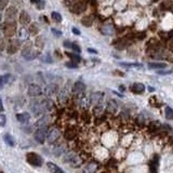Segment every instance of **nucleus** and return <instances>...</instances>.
I'll return each instance as SVG.
<instances>
[{"instance_id": "nucleus-1", "label": "nucleus", "mask_w": 173, "mask_h": 173, "mask_svg": "<svg viewBox=\"0 0 173 173\" xmlns=\"http://www.w3.org/2000/svg\"><path fill=\"white\" fill-rule=\"evenodd\" d=\"M52 106V102L50 100H33L29 103V108L30 111L34 114V116L38 117L40 115L44 114L48 109L51 108Z\"/></svg>"}, {"instance_id": "nucleus-2", "label": "nucleus", "mask_w": 173, "mask_h": 173, "mask_svg": "<svg viewBox=\"0 0 173 173\" xmlns=\"http://www.w3.org/2000/svg\"><path fill=\"white\" fill-rule=\"evenodd\" d=\"M64 161L66 163H69L72 167L74 168H79L82 163V160L79 156H77L75 152H65L64 155Z\"/></svg>"}, {"instance_id": "nucleus-3", "label": "nucleus", "mask_w": 173, "mask_h": 173, "mask_svg": "<svg viewBox=\"0 0 173 173\" xmlns=\"http://www.w3.org/2000/svg\"><path fill=\"white\" fill-rule=\"evenodd\" d=\"M26 161L33 167H41L42 163H43V160L40 157V155L34 152H29L26 154Z\"/></svg>"}, {"instance_id": "nucleus-4", "label": "nucleus", "mask_w": 173, "mask_h": 173, "mask_svg": "<svg viewBox=\"0 0 173 173\" xmlns=\"http://www.w3.org/2000/svg\"><path fill=\"white\" fill-rule=\"evenodd\" d=\"M61 136V132L59 130L57 129L56 127H51V128H48L46 130V141L50 143V144H53L59 139Z\"/></svg>"}, {"instance_id": "nucleus-5", "label": "nucleus", "mask_w": 173, "mask_h": 173, "mask_svg": "<svg viewBox=\"0 0 173 173\" xmlns=\"http://www.w3.org/2000/svg\"><path fill=\"white\" fill-rule=\"evenodd\" d=\"M27 94L30 98H36V96H40L42 94V89L40 85H36V83H30L27 89Z\"/></svg>"}, {"instance_id": "nucleus-6", "label": "nucleus", "mask_w": 173, "mask_h": 173, "mask_svg": "<svg viewBox=\"0 0 173 173\" xmlns=\"http://www.w3.org/2000/svg\"><path fill=\"white\" fill-rule=\"evenodd\" d=\"M46 130L48 127H41V128H37L36 132H35V139L39 144H43L44 141H46Z\"/></svg>"}, {"instance_id": "nucleus-7", "label": "nucleus", "mask_w": 173, "mask_h": 173, "mask_svg": "<svg viewBox=\"0 0 173 173\" xmlns=\"http://www.w3.org/2000/svg\"><path fill=\"white\" fill-rule=\"evenodd\" d=\"M15 25H14V23H11V22H7L2 27V33L5 37H13L15 34Z\"/></svg>"}, {"instance_id": "nucleus-8", "label": "nucleus", "mask_w": 173, "mask_h": 173, "mask_svg": "<svg viewBox=\"0 0 173 173\" xmlns=\"http://www.w3.org/2000/svg\"><path fill=\"white\" fill-rule=\"evenodd\" d=\"M22 55H23L26 59H33L37 56L36 53L33 52V50H31V44L30 43L24 46V48L22 49Z\"/></svg>"}, {"instance_id": "nucleus-9", "label": "nucleus", "mask_w": 173, "mask_h": 173, "mask_svg": "<svg viewBox=\"0 0 173 173\" xmlns=\"http://www.w3.org/2000/svg\"><path fill=\"white\" fill-rule=\"evenodd\" d=\"M85 85L82 82V81H77V82L74 83L72 85V94H75V95H80L85 92Z\"/></svg>"}, {"instance_id": "nucleus-10", "label": "nucleus", "mask_w": 173, "mask_h": 173, "mask_svg": "<svg viewBox=\"0 0 173 173\" xmlns=\"http://www.w3.org/2000/svg\"><path fill=\"white\" fill-rule=\"evenodd\" d=\"M16 15H18V10H16L14 7H10V8L7 9V11H5V20H7V22H12L16 18Z\"/></svg>"}, {"instance_id": "nucleus-11", "label": "nucleus", "mask_w": 173, "mask_h": 173, "mask_svg": "<svg viewBox=\"0 0 173 173\" xmlns=\"http://www.w3.org/2000/svg\"><path fill=\"white\" fill-rule=\"evenodd\" d=\"M20 50V41H18V39H13L11 40L10 44L8 46V52L10 54H13V53H15Z\"/></svg>"}, {"instance_id": "nucleus-12", "label": "nucleus", "mask_w": 173, "mask_h": 173, "mask_svg": "<svg viewBox=\"0 0 173 173\" xmlns=\"http://www.w3.org/2000/svg\"><path fill=\"white\" fill-rule=\"evenodd\" d=\"M101 33L105 36H113L115 33V29H114V26L111 25V24H105L101 27Z\"/></svg>"}, {"instance_id": "nucleus-13", "label": "nucleus", "mask_w": 173, "mask_h": 173, "mask_svg": "<svg viewBox=\"0 0 173 173\" xmlns=\"http://www.w3.org/2000/svg\"><path fill=\"white\" fill-rule=\"evenodd\" d=\"M18 21H20V23L23 26L28 25L30 23V16H29V14L26 11H22L20 13V16H18Z\"/></svg>"}, {"instance_id": "nucleus-14", "label": "nucleus", "mask_w": 173, "mask_h": 173, "mask_svg": "<svg viewBox=\"0 0 173 173\" xmlns=\"http://www.w3.org/2000/svg\"><path fill=\"white\" fill-rule=\"evenodd\" d=\"M104 94L102 92H94L90 95V102L91 104H100L103 98Z\"/></svg>"}, {"instance_id": "nucleus-15", "label": "nucleus", "mask_w": 173, "mask_h": 173, "mask_svg": "<svg viewBox=\"0 0 173 173\" xmlns=\"http://www.w3.org/2000/svg\"><path fill=\"white\" fill-rule=\"evenodd\" d=\"M87 9V5H85L83 1H79V2H76L75 5H72V12L74 13H77V14H79V13L83 12V11Z\"/></svg>"}, {"instance_id": "nucleus-16", "label": "nucleus", "mask_w": 173, "mask_h": 173, "mask_svg": "<svg viewBox=\"0 0 173 173\" xmlns=\"http://www.w3.org/2000/svg\"><path fill=\"white\" fill-rule=\"evenodd\" d=\"M65 152H66V147H65V145L56 144L54 147H53V155L56 156V157L61 156L62 154H65Z\"/></svg>"}, {"instance_id": "nucleus-17", "label": "nucleus", "mask_w": 173, "mask_h": 173, "mask_svg": "<svg viewBox=\"0 0 173 173\" xmlns=\"http://www.w3.org/2000/svg\"><path fill=\"white\" fill-rule=\"evenodd\" d=\"M16 119H18V122H21V123L25 124L29 121V119H30V115L28 113H21V114H18L16 115Z\"/></svg>"}, {"instance_id": "nucleus-18", "label": "nucleus", "mask_w": 173, "mask_h": 173, "mask_svg": "<svg viewBox=\"0 0 173 173\" xmlns=\"http://www.w3.org/2000/svg\"><path fill=\"white\" fill-rule=\"evenodd\" d=\"M56 92H57V85H54V83H51V85H46V89H44V93H46V95L48 96L53 95V94Z\"/></svg>"}, {"instance_id": "nucleus-19", "label": "nucleus", "mask_w": 173, "mask_h": 173, "mask_svg": "<svg viewBox=\"0 0 173 173\" xmlns=\"http://www.w3.org/2000/svg\"><path fill=\"white\" fill-rule=\"evenodd\" d=\"M46 167H48V170L51 173H65L62 169L59 168V165H56L53 162H48L46 163Z\"/></svg>"}, {"instance_id": "nucleus-20", "label": "nucleus", "mask_w": 173, "mask_h": 173, "mask_svg": "<svg viewBox=\"0 0 173 173\" xmlns=\"http://www.w3.org/2000/svg\"><path fill=\"white\" fill-rule=\"evenodd\" d=\"M107 109H108L109 113L115 114L118 111V103L115 100H109L108 103H107Z\"/></svg>"}, {"instance_id": "nucleus-21", "label": "nucleus", "mask_w": 173, "mask_h": 173, "mask_svg": "<svg viewBox=\"0 0 173 173\" xmlns=\"http://www.w3.org/2000/svg\"><path fill=\"white\" fill-rule=\"evenodd\" d=\"M132 91L136 93V94H141V93H143L145 91V85L141 82H135L132 85Z\"/></svg>"}, {"instance_id": "nucleus-22", "label": "nucleus", "mask_w": 173, "mask_h": 173, "mask_svg": "<svg viewBox=\"0 0 173 173\" xmlns=\"http://www.w3.org/2000/svg\"><path fill=\"white\" fill-rule=\"evenodd\" d=\"M12 79V76L10 74H5V75L0 76V89H2L7 83H9Z\"/></svg>"}, {"instance_id": "nucleus-23", "label": "nucleus", "mask_w": 173, "mask_h": 173, "mask_svg": "<svg viewBox=\"0 0 173 173\" xmlns=\"http://www.w3.org/2000/svg\"><path fill=\"white\" fill-rule=\"evenodd\" d=\"M165 67H167L165 63H148L149 69H163Z\"/></svg>"}, {"instance_id": "nucleus-24", "label": "nucleus", "mask_w": 173, "mask_h": 173, "mask_svg": "<svg viewBox=\"0 0 173 173\" xmlns=\"http://www.w3.org/2000/svg\"><path fill=\"white\" fill-rule=\"evenodd\" d=\"M49 124V118L48 117H42V118H39L36 121V126L37 128H41V127H48Z\"/></svg>"}, {"instance_id": "nucleus-25", "label": "nucleus", "mask_w": 173, "mask_h": 173, "mask_svg": "<svg viewBox=\"0 0 173 173\" xmlns=\"http://www.w3.org/2000/svg\"><path fill=\"white\" fill-rule=\"evenodd\" d=\"M3 139H5V144L8 145V146H14V145H15V139H14V137H13L12 135L9 134V133L5 134Z\"/></svg>"}, {"instance_id": "nucleus-26", "label": "nucleus", "mask_w": 173, "mask_h": 173, "mask_svg": "<svg viewBox=\"0 0 173 173\" xmlns=\"http://www.w3.org/2000/svg\"><path fill=\"white\" fill-rule=\"evenodd\" d=\"M91 105V102H90V98L88 96H83V98H80V106L82 108H88L89 106Z\"/></svg>"}, {"instance_id": "nucleus-27", "label": "nucleus", "mask_w": 173, "mask_h": 173, "mask_svg": "<svg viewBox=\"0 0 173 173\" xmlns=\"http://www.w3.org/2000/svg\"><path fill=\"white\" fill-rule=\"evenodd\" d=\"M29 36V31L28 29H26L25 27H22V28H20V30H18V37L21 39H27Z\"/></svg>"}, {"instance_id": "nucleus-28", "label": "nucleus", "mask_w": 173, "mask_h": 173, "mask_svg": "<svg viewBox=\"0 0 173 173\" xmlns=\"http://www.w3.org/2000/svg\"><path fill=\"white\" fill-rule=\"evenodd\" d=\"M81 23H82V25L87 26V27H89V26H91L93 24V16L92 15H87L85 16V18L81 20Z\"/></svg>"}, {"instance_id": "nucleus-29", "label": "nucleus", "mask_w": 173, "mask_h": 173, "mask_svg": "<svg viewBox=\"0 0 173 173\" xmlns=\"http://www.w3.org/2000/svg\"><path fill=\"white\" fill-rule=\"evenodd\" d=\"M93 111H94V115H95V116H101L104 111V106L102 105L101 103L96 104L95 107H94V109H93Z\"/></svg>"}, {"instance_id": "nucleus-30", "label": "nucleus", "mask_w": 173, "mask_h": 173, "mask_svg": "<svg viewBox=\"0 0 173 173\" xmlns=\"http://www.w3.org/2000/svg\"><path fill=\"white\" fill-rule=\"evenodd\" d=\"M119 65L122 67H142V65L139 64V63H119Z\"/></svg>"}, {"instance_id": "nucleus-31", "label": "nucleus", "mask_w": 173, "mask_h": 173, "mask_svg": "<svg viewBox=\"0 0 173 173\" xmlns=\"http://www.w3.org/2000/svg\"><path fill=\"white\" fill-rule=\"evenodd\" d=\"M67 54L68 57H70L72 59V62H75V63H79L81 61V57L80 55H78V54H75V53H66Z\"/></svg>"}, {"instance_id": "nucleus-32", "label": "nucleus", "mask_w": 173, "mask_h": 173, "mask_svg": "<svg viewBox=\"0 0 173 173\" xmlns=\"http://www.w3.org/2000/svg\"><path fill=\"white\" fill-rule=\"evenodd\" d=\"M67 95H68V92H67V89L65 88L63 89L62 91H61V93L59 94V98L61 102H64L66 98H67Z\"/></svg>"}, {"instance_id": "nucleus-33", "label": "nucleus", "mask_w": 173, "mask_h": 173, "mask_svg": "<svg viewBox=\"0 0 173 173\" xmlns=\"http://www.w3.org/2000/svg\"><path fill=\"white\" fill-rule=\"evenodd\" d=\"M165 117L170 120H173V109L169 106H167L165 109Z\"/></svg>"}, {"instance_id": "nucleus-34", "label": "nucleus", "mask_w": 173, "mask_h": 173, "mask_svg": "<svg viewBox=\"0 0 173 173\" xmlns=\"http://www.w3.org/2000/svg\"><path fill=\"white\" fill-rule=\"evenodd\" d=\"M51 18H52V20H53L54 22H56V23L62 22V15H61L59 12H52Z\"/></svg>"}, {"instance_id": "nucleus-35", "label": "nucleus", "mask_w": 173, "mask_h": 173, "mask_svg": "<svg viewBox=\"0 0 173 173\" xmlns=\"http://www.w3.org/2000/svg\"><path fill=\"white\" fill-rule=\"evenodd\" d=\"M157 169H158V160H154L152 159V162H150V171L152 173H156L157 172Z\"/></svg>"}, {"instance_id": "nucleus-36", "label": "nucleus", "mask_w": 173, "mask_h": 173, "mask_svg": "<svg viewBox=\"0 0 173 173\" xmlns=\"http://www.w3.org/2000/svg\"><path fill=\"white\" fill-rule=\"evenodd\" d=\"M36 28H38V27H37V25H36V24H31V25L29 26V28H28L29 34L36 35L37 33H38V30H36Z\"/></svg>"}, {"instance_id": "nucleus-37", "label": "nucleus", "mask_w": 173, "mask_h": 173, "mask_svg": "<svg viewBox=\"0 0 173 173\" xmlns=\"http://www.w3.org/2000/svg\"><path fill=\"white\" fill-rule=\"evenodd\" d=\"M9 5V0H0V11H3Z\"/></svg>"}, {"instance_id": "nucleus-38", "label": "nucleus", "mask_w": 173, "mask_h": 173, "mask_svg": "<svg viewBox=\"0 0 173 173\" xmlns=\"http://www.w3.org/2000/svg\"><path fill=\"white\" fill-rule=\"evenodd\" d=\"M129 42H127V41H124V42H119L118 44H117V49H120V50H122V49H126V48H128L129 46Z\"/></svg>"}, {"instance_id": "nucleus-39", "label": "nucleus", "mask_w": 173, "mask_h": 173, "mask_svg": "<svg viewBox=\"0 0 173 173\" xmlns=\"http://www.w3.org/2000/svg\"><path fill=\"white\" fill-rule=\"evenodd\" d=\"M65 137H66L67 139H72L75 137V133H74L72 130H68V131L65 132Z\"/></svg>"}, {"instance_id": "nucleus-40", "label": "nucleus", "mask_w": 173, "mask_h": 173, "mask_svg": "<svg viewBox=\"0 0 173 173\" xmlns=\"http://www.w3.org/2000/svg\"><path fill=\"white\" fill-rule=\"evenodd\" d=\"M96 168H98V165L93 162V163H90V165H89L88 167H87V170H88L89 172H94Z\"/></svg>"}, {"instance_id": "nucleus-41", "label": "nucleus", "mask_w": 173, "mask_h": 173, "mask_svg": "<svg viewBox=\"0 0 173 173\" xmlns=\"http://www.w3.org/2000/svg\"><path fill=\"white\" fill-rule=\"evenodd\" d=\"M36 44L39 46V48H42V46H43V39H42L40 36L36 38Z\"/></svg>"}, {"instance_id": "nucleus-42", "label": "nucleus", "mask_w": 173, "mask_h": 173, "mask_svg": "<svg viewBox=\"0 0 173 173\" xmlns=\"http://www.w3.org/2000/svg\"><path fill=\"white\" fill-rule=\"evenodd\" d=\"M41 61L46 63H52V57L50 56V54H46L43 57H41Z\"/></svg>"}, {"instance_id": "nucleus-43", "label": "nucleus", "mask_w": 173, "mask_h": 173, "mask_svg": "<svg viewBox=\"0 0 173 173\" xmlns=\"http://www.w3.org/2000/svg\"><path fill=\"white\" fill-rule=\"evenodd\" d=\"M5 122H7V118H5V115H0V127H5Z\"/></svg>"}, {"instance_id": "nucleus-44", "label": "nucleus", "mask_w": 173, "mask_h": 173, "mask_svg": "<svg viewBox=\"0 0 173 173\" xmlns=\"http://www.w3.org/2000/svg\"><path fill=\"white\" fill-rule=\"evenodd\" d=\"M66 67H68V68H77L78 67V65H77V63H75V62H67L66 63Z\"/></svg>"}, {"instance_id": "nucleus-45", "label": "nucleus", "mask_w": 173, "mask_h": 173, "mask_svg": "<svg viewBox=\"0 0 173 173\" xmlns=\"http://www.w3.org/2000/svg\"><path fill=\"white\" fill-rule=\"evenodd\" d=\"M72 49L74 50V51H75L76 53H80V52H81L80 46H78L77 43H72Z\"/></svg>"}, {"instance_id": "nucleus-46", "label": "nucleus", "mask_w": 173, "mask_h": 173, "mask_svg": "<svg viewBox=\"0 0 173 173\" xmlns=\"http://www.w3.org/2000/svg\"><path fill=\"white\" fill-rule=\"evenodd\" d=\"M51 31H52V34L54 35L55 37H61V36H62V31H61V30H57L56 28H52Z\"/></svg>"}, {"instance_id": "nucleus-47", "label": "nucleus", "mask_w": 173, "mask_h": 173, "mask_svg": "<svg viewBox=\"0 0 173 173\" xmlns=\"http://www.w3.org/2000/svg\"><path fill=\"white\" fill-rule=\"evenodd\" d=\"M158 72V75H170V74H172L173 72V70L172 69H170V70H159V72Z\"/></svg>"}, {"instance_id": "nucleus-48", "label": "nucleus", "mask_w": 173, "mask_h": 173, "mask_svg": "<svg viewBox=\"0 0 173 173\" xmlns=\"http://www.w3.org/2000/svg\"><path fill=\"white\" fill-rule=\"evenodd\" d=\"M22 130H23L25 133H31V127H30V126H23V127H22Z\"/></svg>"}, {"instance_id": "nucleus-49", "label": "nucleus", "mask_w": 173, "mask_h": 173, "mask_svg": "<svg viewBox=\"0 0 173 173\" xmlns=\"http://www.w3.org/2000/svg\"><path fill=\"white\" fill-rule=\"evenodd\" d=\"M72 33H74L75 35H80V30H78V29L76 28V27H74V28L72 29Z\"/></svg>"}, {"instance_id": "nucleus-50", "label": "nucleus", "mask_w": 173, "mask_h": 173, "mask_svg": "<svg viewBox=\"0 0 173 173\" xmlns=\"http://www.w3.org/2000/svg\"><path fill=\"white\" fill-rule=\"evenodd\" d=\"M72 42H69V41H65L64 42V46H66V48H72Z\"/></svg>"}, {"instance_id": "nucleus-51", "label": "nucleus", "mask_w": 173, "mask_h": 173, "mask_svg": "<svg viewBox=\"0 0 173 173\" xmlns=\"http://www.w3.org/2000/svg\"><path fill=\"white\" fill-rule=\"evenodd\" d=\"M3 111V104H2V100L0 98V113H2Z\"/></svg>"}, {"instance_id": "nucleus-52", "label": "nucleus", "mask_w": 173, "mask_h": 173, "mask_svg": "<svg viewBox=\"0 0 173 173\" xmlns=\"http://www.w3.org/2000/svg\"><path fill=\"white\" fill-rule=\"evenodd\" d=\"M88 52H90V53H94V54H98V51L94 49H91V48H89L88 49Z\"/></svg>"}, {"instance_id": "nucleus-53", "label": "nucleus", "mask_w": 173, "mask_h": 173, "mask_svg": "<svg viewBox=\"0 0 173 173\" xmlns=\"http://www.w3.org/2000/svg\"><path fill=\"white\" fill-rule=\"evenodd\" d=\"M169 49H170V51L173 52V40H171L170 43H169Z\"/></svg>"}, {"instance_id": "nucleus-54", "label": "nucleus", "mask_w": 173, "mask_h": 173, "mask_svg": "<svg viewBox=\"0 0 173 173\" xmlns=\"http://www.w3.org/2000/svg\"><path fill=\"white\" fill-rule=\"evenodd\" d=\"M40 1H41V0H30V2L34 3V5H38Z\"/></svg>"}, {"instance_id": "nucleus-55", "label": "nucleus", "mask_w": 173, "mask_h": 173, "mask_svg": "<svg viewBox=\"0 0 173 173\" xmlns=\"http://www.w3.org/2000/svg\"><path fill=\"white\" fill-rule=\"evenodd\" d=\"M167 59H168V61H170L171 63H173V54H172V55H170V56L167 57Z\"/></svg>"}, {"instance_id": "nucleus-56", "label": "nucleus", "mask_w": 173, "mask_h": 173, "mask_svg": "<svg viewBox=\"0 0 173 173\" xmlns=\"http://www.w3.org/2000/svg\"><path fill=\"white\" fill-rule=\"evenodd\" d=\"M2 20V14H1V12H0V21Z\"/></svg>"}, {"instance_id": "nucleus-57", "label": "nucleus", "mask_w": 173, "mask_h": 173, "mask_svg": "<svg viewBox=\"0 0 173 173\" xmlns=\"http://www.w3.org/2000/svg\"><path fill=\"white\" fill-rule=\"evenodd\" d=\"M0 35H1V28H0Z\"/></svg>"}, {"instance_id": "nucleus-58", "label": "nucleus", "mask_w": 173, "mask_h": 173, "mask_svg": "<svg viewBox=\"0 0 173 173\" xmlns=\"http://www.w3.org/2000/svg\"><path fill=\"white\" fill-rule=\"evenodd\" d=\"M0 173H2V172H1V171H0Z\"/></svg>"}]
</instances>
